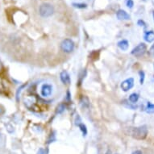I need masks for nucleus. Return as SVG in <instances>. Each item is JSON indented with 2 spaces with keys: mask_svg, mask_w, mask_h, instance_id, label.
Instances as JSON below:
<instances>
[{
  "mask_svg": "<svg viewBox=\"0 0 154 154\" xmlns=\"http://www.w3.org/2000/svg\"><path fill=\"white\" fill-rule=\"evenodd\" d=\"M80 103L83 107H88L89 106V99L86 96H82L80 99Z\"/></svg>",
  "mask_w": 154,
  "mask_h": 154,
  "instance_id": "13",
  "label": "nucleus"
},
{
  "mask_svg": "<svg viewBox=\"0 0 154 154\" xmlns=\"http://www.w3.org/2000/svg\"><path fill=\"white\" fill-rule=\"evenodd\" d=\"M153 68H154V64H153Z\"/></svg>",
  "mask_w": 154,
  "mask_h": 154,
  "instance_id": "28",
  "label": "nucleus"
},
{
  "mask_svg": "<svg viewBox=\"0 0 154 154\" xmlns=\"http://www.w3.org/2000/svg\"><path fill=\"white\" fill-rule=\"evenodd\" d=\"M153 77H154V76H153Z\"/></svg>",
  "mask_w": 154,
  "mask_h": 154,
  "instance_id": "29",
  "label": "nucleus"
},
{
  "mask_svg": "<svg viewBox=\"0 0 154 154\" xmlns=\"http://www.w3.org/2000/svg\"><path fill=\"white\" fill-rule=\"evenodd\" d=\"M139 75H140V84H144V78H145V73H144V71H139Z\"/></svg>",
  "mask_w": 154,
  "mask_h": 154,
  "instance_id": "17",
  "label": "nucleus"
},
{
  "mask_svg": "<svg viewBox=\"0 0 154 154\" xmlns=\"http://www.w3.org/2000/svg\"><path fill=\"white\" fill-rule=\"evenodd\" d=\"M147 50V46L144 43H140V45L136 47V48H134L131 51V54L135 57H140L144 55V53H146Z\"/></svg>",
  "mask_w": 154,
  "mask_h": 154,
  "instance_id": "4",
  "label": "nucleus"
},
{
  "mask_svg": "<svg viewBox=\"0 0 154 154\" xmlns=\"http://www.w3.org/2000/svg\"><path fill=\"white\" fill-rule=\"evenodd\" d=\"M66 110V105L64 103H61L59 104L58 106L57 107V113L58 114H61L63 113L64 111Z\"/></svg>",
  "mask_w": 154,
  "mask_h": 154,
  "instance_id": "15",
  "label": "nucleus"
},
{
  "mask_svg": "<svg viewBox=\"0 0 154 154\" xmlns=\"http://www.w3.org/2000/svg\"><path fill=\"white\" fill-rule=\"evenodd\" d=\"M3 70V62L1 61L0 60V73H2Z\"/></svg>",
  "mask_w": 154,
  "mask_h": 154,
  "instance_id": "22",
  "label": "nucleus"
},
{
  "mask_svg": "<svg viewBox=\"0 0 154 154\" xmlns=\"http://www.w3.org/2000/svg\"><path fill=\"white\" fill-rule=\"evenodd\" d=\"M144 41L148 43H152L154 41V32L153 31H148L145 32L144 35Z\"/></svg>",
  "mask_w": 154,
  "mask_h": 154,
  "instance_id": "9",
  "label": "nucleus"
},
{
  "mask_svg": "<svg viewBox=\"0 0 154 154\" xmlns=\"http://www.w3.org/2000/svg\"><path fill=\"white\" fill-rule=\"evenodd\" d=\"M61 48L65 53H69L74 49V43L70 39H65L61 43Z\"/></svg>",
  "mask_w": 154,
  "mask_h": 154,
  "instance_id": "3",
  "label": "nucleus"
},
{
  "mask_svg": "<svg viewBox=\"0 0 154 154\" xmlns=\"http://www.w3.org/2000/svg\"><path fill=\"white\" fill-rule=\"evenodd\" d=\"M139 99V94L137 93H132L131 95L129 96V101L131 102V103H137Z\"/></svg>",
  "mask_w": 154,
  "mask_h": 154,
  "instance_id": "11",
  "label": "nucleus"
},
{
  "mask_svg": "<svg viewBox=\"0 0 154 154\" xmlns=\"http://www.w3.org/2000/svg\"><path fill=\"white\" fill-rule=\"evenodd\" d=\"M73 7L76 8H79V9H84V8H86L87 5H86V3H73Z\"/></svg>",
  "mask_w": 154,
  "mask_h": 154,
  "instance_id": "16",
  "label": "nucleus"
},
{
  "mask_svg": "<svg viewBox=\"0 0 154 154\" xmlns=\"http://www.w3.org/2000/svg\"><path fill=\"white\" fill-rule=\"evenodd\" d=\"M129 134L130 136L137 140H144L148 136V128L146 125L137 127V128H130Z\"/></svg>",
  "mask_w": 154,
  "mask_h": 154,
  "instance_id": "1",
  "label": "nucleus"
},
{
  "mask_svg": "<svg viewBox=\"0 0 154 154\" xmlns=\"http://www.w3.org/2000/svg\"><path fill=\"white\" fill-rule=\"evenodd\" d=\"M131 154H143V153H142V152L140 151V150H136V151H134Z\"/></svg>",
  "mask_w": 154,
  "mask_h": 154,
  "instance_id": "23",
  "label": "nucleus"
},
{
  "mask_svg": "<svg viewBox=\"0 0 154 154\" xmlns=\"http://www.w3.org/2000/svg\"><path fill=\"white\" fill-rule=\"evenodd\" d=\"M125 3H126L127 7H128V8H130V9H131V8L134 7L133 0H126Z\"/></svg>",
  "mask_w": 154,
  "mask_h": 154,
  "instance_id": "18",
  "label": "nucleus"
},
{
  "mask_svg": "<svg viewBox=\"0 0 154 154\" xmlns=\"http://www.w3.org/2000/svg\"><path fill=\"white\" fill-rule=\"evenodd\" d=\"M60 79H61V81L66 85H69L70 83V77L67 71L63 70L60 73Z\"/></svg>",
  "mask_w": 154,
  "mask_h": 154,
  "instance_id": "8",
  "label": "nucleus"
},
{
  "mask_svg": "<svg viewBox=\"0 0 154 154\" xmlns=\"http://www.w3.org/2000/svg\"><path fill=\"white\" fill-rule=\"evenodd\" d=\"M54 13V8L50 3H42L39 8V14L41 17L48 18L52 16Z\"/></svg>",
  "mask_w": 154,
  "mask_h": 154,
  "instance_id": "2",
  "label": "nucleus"
},
{
  "mask_svg": "<svg viewBox=\"0 0 154 154\" xmlns=\"http://www.w3.org/2000/svg\"><path fill=\"white\" fill-rule=\"evenodd\" d=\"M134 86V79L132 78H129V79L124 80V82H122L120 87H121L122 91L124 92L128 91L129 90H131Z\"/></svg>",
  "mask_w": 154,
  "mask_h": 154,
  "instance_id": "5",
  "label": "nucleus"
},
{
  "mask_svg": "<svg viewBox=\"0 0 154 154\" xmlns=\"http://www.w3.org/2000/svg\"><path fill=\"white\" fill-rule=\"evenodd\" d=\"M152 18H153V21H154V11L153 13H152Z\"/></svg>",
  "mask_w": 154,
  "mask_h": 154,
  "instance_id": "26",
  "label": "nucleus"
},
{
  "mask_svg": "<svg viewBox=\"0 0 154 154\" xmlns=\"http://www.w3.org/2000/svg\"><path fill=\"white\" fill-rule=\"evenodd\" d=\"M116 16L119 20H130V15L123 9H119L117 11Z\"/></svg>",
  "mask_w": 154,
  "mask_h": 154,
  "instance_id": "7",
  "label": "nucleus"
},
{
  "mask_svg": "<svg viewBox=\"0 0 154 154\" xmlns=\"http://www.w3.org/2000/svg\"><path fill=\"white\" fill-rule=\"evenodd\" d=\"M137 24H138L140 27L146 28V23H145V22H144V20H139L137 21Z\"/></svg>",
  "mask_w": 154,
  "mask_h": 154,
  "instance_id": "19",
  "label": "nucleus"
},
{
  "mask_svg": "<svg viewBox=\"0 0 154 154\" xmlns=\"http://www.w3.org/2000/svg\"><path fill=\"white\" fill-rule=\"evenodd\" d=\"M143 1H147V0H143Z\"/></svg>",
  "mask_w": 154,
  "mask_h": 154,
  "instance_id": "27",
  "label": "nucleus"
},
{
  "mask_svg": "<svg viewBox=\"0 0 154 154\" xmlns=\"http://www.w3.org/2000/svg\"><path fill=\"white\" fill-rule=\"evenodd\" d=\"M53 92V86L49 85V84H44L43 86H41V94L43 97H49L51 94Z\"/></svg>",
  "mask_w": 154,
  "mask_h": 154,
  "instance_id": "6",
  "label": "nucleus"
},
{
  "mask_svg": "<svg viewBox=\"0 0 154 154\" xmlns=\"http://www.w3.org/2000/svg\"><path fill=\"white\" fill-rule=\"evenodd\" d=\"M3 86H2V84L0 83V93H2V92H3Z\"/></svg>",
  "mask_w": 154,
  "mask_h": 154,
  "instance_id": "24",
  "label": "nucleus"
},
{
  "mask_svg": "<svg viewBox=\"0 0 154 154\" xmlns=\"http://www.w3.org/2000/svg\"><path fill=\"white\" fill-rule=\"evenodd\" d=\"M48 149H40L37 152V154H48Z\"/></svg>",
  "mask_w": 154,
  "mask_h": 154,
  "instance_id": "20",
  "label": "nucleus"
},
{
  "mask_svg": "<svg viewBox=\"0 0 154 154\" xmlns=\"http://www.w3.org/2000/svg\"><path fill=\"white\" fill-rule=\"evenodd\" d=\"M146 112L148 114H153L154 113V104L151 103L150 102L148 103L146 106Z\"/></svg>",
  "mask_w": 154,
  "mask_h": 154,
  "instance_id": "12",
  "label": "nucleus"
},
{
  "mask_svg": "<svg viewBox=\"0 0 154 154\" xmlns=\"http://www.w3.org/2000/svg\"><path fill=\"white\" fill-rule=\"evenodd\" d=\"M118 47H119L121 50L127 51L128 49L129 43L127 40H122V41L118 42Z\"/></svg>",
  "mask_w": 154,
  "mask_h": 154,
  "instance_id": "10",
  "label": "nucleus"
},
{
  "mask_svg": "<svg viewBox=\"0 0 154 154\" xmlns=\"http://www.w3.org/2000/svg\"><path fill=\"white\" fill-rule=\"evenodd\" d=\"M149 53H150V54L154 57V45H152V47L150 48V49H149Z\"/></svg>",
  "mask_w": 154,
  "mask_h": 154,
  "instance_id": "21",
  "label": "nucleus"
},
{
  "mask_svg": "<svg viewBox=\"0 0 154 154\" xmlns=\"http://www.w3.org/2000/svg\"><path fill=\"white\" fill-rule=\"evenodd\" d=\"M105 154H111V150H107V151L106 152V153Z\"/></svg>",
  "mask_w": 154,
  "mask_h": 154,
  "instance_id": "25",
  "label": "nucleus"
},
{
  "mask_svg": "<svg viewBox=\"0 0 154 154\" xmlns=\"http://www.w3.org/2000/svg\"><path fill=\"white\" fill-rule=\"evenodd\" d=\"M79 128H80V130L82 132V136L83 137H86V134H87V128H86V126L84 124H77Z\"/></svg>",
  "mask_w": 154,
  "mask_h": 154,
  "instance_id": "14",
  "label": "nucleus"
}]
</instances>
